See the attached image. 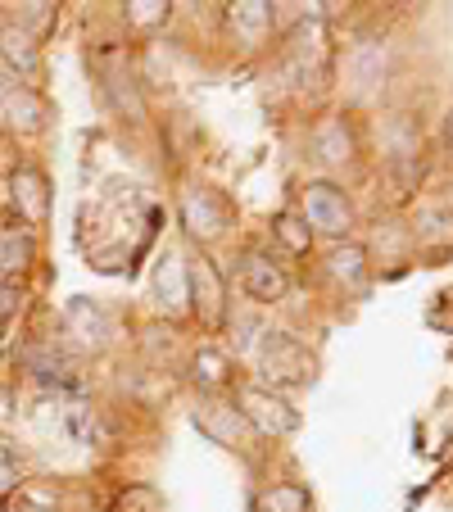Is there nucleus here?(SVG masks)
Wrapping results in <instances>:
<instances>
[{"label": "nucleus", "mask_w": 453, "mask_h": 512, "mask_svg": "<svg viewBox=\"0 0 453 512\" xmlns=\"http://www.w3.org/2000/svg\"><path fill=\"white\" fill-rule=\"evenodd\" d=\"M32 254H37L32 236L19 232V227H5V232H0V277H10V272H23V268L32 263Z\"/></svg>", "instance_id": "obj_16"}, {"label": "nucleus", "mask_w": 453, "mask_h": 512, "mask_svg": "<svg viewBox=\"0 0 453 512\" xmlns=\"http://www.w3.org/2000/svg\"><path fill=\"white\" fill-rule=\"evenodd\" d=\"M254 512H313V499L304 485H272L259 494Z\"/></svg>", "instance_id": "obj_18"}, {"label": "nucleus", "mask_w": 453, "mask_h": 512, "mask_svg": "<svg viewBox=\"0 0 453 512\" xmlns=\"http://www.w3.org/2000/svg\"><path fill=\"white\" fill-rule=\"evenodd\" d=\"M236 404H241V417L259 435H290L299 426V413L281 395H272L268 386H245L241 395H236Z\"/></svg>", "instance_id": "obj_4"}, {"label": "nucleus", "mask_w": 453, "mask_h": 512, "mask_svg": "<svg viewBox=\"0 0 453 512\" xmlns=\"http://www.w3.org/2000/svg\"><path fill=\"white\" fill-rule=\"evenodd\" d=\"M227 23L245 46H263V37L272 32V5L268 0H236L227 5Z\"/></svg>", "instance_id": "obj_11"}, {"label": "nucleus", "mask_w": 453, "mask_h": 512, "mask_svg": "<svg viewBox=\"0 0 453 512\" xmlns=\"http://www.w3.org/2000/svg\"><path fill=\"white\" fill-rule=\"evenodd\" d=\"M114 512H164V494L155 485H127L114 499Z\"/></svg>", "instance_id": "obj_21"}, {"label": "nucleus", "mask_w": 453, "mask_h": 512, "mask_svg": "<svg viewBox=\"0 0 453 512\" xmlns=\"http://www.w3.org/2000/svg\"><path fill=\"white\" fill-rule=\"evenodd\" d=\"M10 200L19 209V218L28 227H46L50 223V182L41 168H19L10 177Z\"/></svg>", "instance_id": "obj_8"}, {"label": "nucleus", "mask_w": 453, "mask_h": 512, "mask_svg": "<svg viewBox=\"0 0 453 512\" xmlns=\"http://www.w3.org/2000/svg\"><path fill=\"white\" fill-rule=\"evenodd\" d=\"M0 55L10 59V68L19 73V82H37L41 78V55L32 46V37L23 28H0Z\"/></svg>", "instance_id": "obj_13"}, {"label": "nucleus", "mask_w": 453, "mask_h": 512, "mask_svg": "<svg viewBox=\"0 0 453 512\" xmlns=\"http://www.w3.org/2000/svg\"><path fill=\"white\" fill-rule=\"evenodd\" d=\"M327 272L345 290H363L367 286V254L358 250V245H336V250L327 254Z\"/></svg>", "instance_id": "obj_15"}, {"label": "nucleus", "mask_w": 453, "mask_h": 512, "mask_svg": "<svg viewBox=\"0 0 453 512\" xmlns=\"http://www.w3.org/2000/svg\"><path fill=\"white\" fill-rule=\"evenodd\" d=\"M272 236H277L290 254H309L313 250L309 223H304V218H295V213H277V218H272Z\"/></svg>", "instance_id": "obj_19"}, {"label": "nucleus", "mask_w": 453, "mask_h": 512, "mask_svg": "<svg viewBox=\"0 0 453 512\" xmlns=\"http://www.w3.org/2000/svg\"><path fill=\"white\" fill-rule=\"evenodd\" d=\"M444 145H449V150H453V109H449V114H444Z\"/></svg>", "instance_id": "obj_28"}, {"label": "nucleus", "mask_w": 453, "mask_h": 512, "mask_svg": "<svg viewBox=\"0 0 453 512\" xmlns=\"http://www.w3.org/2000/svg\"><path fill=\"white\" fill-rule=\"evenodd\" d=\"M318 155L327 159V164H340V159H349V132L345 123H327L318 132Z\"/></svg>", "instance_id": "obj_22"}, {"label": "nucleus", "mask_w": 453, "mask_h": 512, "mask_svg": "<svg viewBox=\"0 0 453 512\" xmlns=\"http://www.w3.org/2000/svg\"><path fill=\"white\" fill-rule=\"evenodd\" d=\"M23 23L32 32H50L55 28V5H23Z\"/></svg>", "instance_id": "obj_24"}, {"label": "nucleus", "mask_w": 453, "mask_h": 512, "mask_svg": "<svg viewBox=\"0 0 453 512\" xmlns=\"http://www.w3.org/2000/svg\"><path fill=\"white\" fill-rule=\"evenodd\" d=\"M304 223H313L327 236H345L354 227V209H349L345 191L331 182H309L304 186Z\"/></svg>", "instance_id": "obj_6"}, {"label": "nucleus", "mask_w": 453, "mask_h": 512, "mask_svg": "<svg viewBox=\"0 0 453 512\" xmlns=\"http://www.w3.org/2000/svg\"><path fill=\"white\" fill-rule=\"evenodd\" d=\"M191 377H195V386H200V390H222V386H227V377H232V363H227V354H222V349L204 345L200 354H195V363H191Z\"/></svg>", "instance_id": "obj_17"}, {"label": "nucleus", "mask_w": 453, "mask_h": 512, "mask_svg": "<svg viewBox=\"0 0 453 512\" xmlns=\"http://www.w3.org/2000/svg\"><path fill=\"white\" fill-rule=\"evenodd\" d=\"M177 213H182L186 236H195L200 245L218 241V236L232 227V204L222 200L213 186H191V191L182 195V204H177Z\"/></svg>", "instance_id": "obj_3"}, {"label": "nucleus", "mask_w": 453, "mask_h": 512, "mask_svg": "<svg viewBox=\"0 0 453 512\" xmlns=\"http://www.w3.org/2000/svg\"><path fill=\"white\" fill-rule=\"evenodd\" d=\"M259 377L277 390L309 386L313 381V354L299 345L290 331H268L259 345Z\"/></svg>", "instance_id": "obj_1"}, {"label": "nucleus", "mask_w": 453, "mask_h": 512, "mask_svg": "<svg viewBox=\"0 0 453 512\" xmlns=\"http://www.w3.org/2000/svg\"><path fill=\"white\" fill-rule=\"evenodd\" d=\"M14 309H19V290H14L10 281H0V318H10Z\"/></svg>", "instance_id": "obj_26"}, {"label": "nucleus", "mask_w": 453, "mask_h": 512, "mask_svg": "<svg viewBox=\"0 0 453 512\" xmlns=\"http://www.w3.org/2000/svg\"><path fill=\"white\" fill-rule=\"evenodd\" d=\"M155 295H159V309H164L168 318H186V309H191V290H186V263H182L177 250H164V259H159Z\"/></svg>", "instance_id": "obj_9"}, {"label": "nucleus", "mask_w": 453, "mask_h": 512, "mask_svg": "<svg viewBox=\"0 0 453 512\" xmlns=\"http://www.w3.org/2000/svg\"><path fill=\"white\" fill-rule=\"evenodd\" d=\"M195 426L227 449L245 445V431H250V422L241 417V408H232V404H204L200 413H195Z\"/></svg>", "instance_id": "obj_10"}, {"label": "nucleus", "mask_w": 453, "mask_h": 512, "mask_svg": "<svg viewBox=\"0 0 453 512\" xmlns=\"http://www.w3.org/2000/svg\"><path fill=\"white\" fill-rule=\"evenodd\" d=\"M245 290H250V300H259V304H277L281 295H286V272H281L268 254L254 250L250 259H245Z\"/></svg>", "instance_id": "obj_12"}, {"label": "nucleus", "mask_w": 453, "mask_h": 512, "mask_svg": "<svg viewBox=\"0 0 453 512\" xmlns=\"http://www.w3.org/2000/svg\"><path fill=\"white\" fill-rule=\"evenodd\" d=\"M0 114L10 118V127H19V132H41L46 127V100L28 82L0 73Z\"/></svg>", "instance_id": "obj_7"}, {"label": "nucleus", "mask_w": 453, "mask_h": 512, "mask_svg": "<svg viewBox=\"0 0 453 512\" xmlns=\"http://www.w3.org/2000/svg\"><path fill=\"white\" fill-rule=\"evenodd\" d=\"M64 422H68V431H73V440H82V445L96 440V417H91V408L82 404V399H73V404L64 408Z\"/></svg>", "instance_id": "obj_23"}, {"label": "nucleus", "mask_w": 453, "mask_h": 512, "mask_svg": "<svg viewBox=\"0 0 453 512\" xmlns=\"http://www.w3.org/2000/svg\"><path fill=\"white\" fill-rule=\"evenodd\" d=\"M68 331L82 340V345H91V349H100L109 340V318H105V309L100 304H91V300H73L68 304Z\"/></svg>", "instance_id": "obj_14"}, {"label": "nucleus", "mask_w": 453, "mask_h": 512, "mask_svg": "<svg viewBox=\"0 0 453 512\" xmlns=\"http://www.w3.org/2000/svg\"><path fill=\"white\" fill-rule=\"evenodd\" d=\"M186 290H191V309L200 313L204 327H218L222 318H227V286H222V272L213 268V259H191V268H186Z\"/></svg>", "instance_id": "obj_5"}, {"label": "nucleus", "mask_w": 453, "mask_h": 512, "mask_svg": "<svg viewBox=\"0 0 453 512\" xmlns=\"http://www.w3.org/2000/svg\"><path fill=\"white\" fill-rule=\"evenodd\" d=\"M14 476H19V458H14V454H10V449L0 445V485H10V481H14Z\"/></svg>", "instance_id": "obj_25"}, {"label": "nucleus", "mask_w": 453, "mask_h": 512, "mask_svg": "<svg viewBox=\"0 0 453 512\" xmlns=\"http://www.w3.org/2000/svg\"><path fill=\"white\" fill-rule=\"evenodd\" d=\"M0 512H41V508H37V494H19V499L0 503Z\"/></svg>", "instance_id": "obj_27"}, {"label": "nucleus", "mask_w": 453, "mask_h": 512, "mask_svg": "<svg viewBox=\"0 0 453 512\" xmlns=\"http://www.w3.org/2000/svg\"><path fill=\"white\" fill-rule=\"evenodd\" d=\"M123 14H127V23H132V28L155 32V28H164V23H168L173 5H168V0H127Z\"/></svg>", "instance_id": "obj_20"}, {"label": "nucleus", "mask_w": 453, "mask_h": 512, "mask_svg": "<svg viewBox=\"0 0 453 512\" xmlns=\"http://www.w3.org/2000/svg\"><path fill=\"white\" fill-rule=\"evenodd\" d=\"M286 73L299 82V87H322L331 73V50H327V28L322 19H304L295 32H290L286 46Z\"/></svg>", "instance_id": "obj_2"}]
</instances>
